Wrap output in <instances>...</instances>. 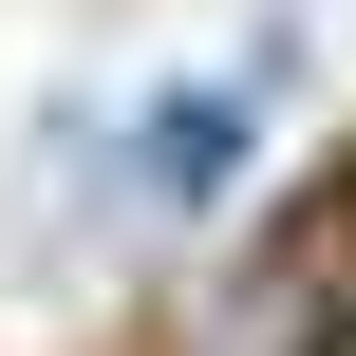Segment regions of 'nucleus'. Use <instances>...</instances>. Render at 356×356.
Masks as SVG:
<instances>
[{"instance_id": "f257e3e1", "label": "nucleus", "mask_w": 356, "mask_h": 356, "mask_svg": "<svg viewBox=\"0 0 356 356\" xmlns=\"http://www.w3.org/2000/svg\"><path fill=\"white\" fill-rule=\"evenodd\" d=\"M319 300H338V282H319V244H263V263L225 282V319H207L188 356H300V338H319Z\"/></svg>"}, {"instance_id": "f03ea898", "label": "nucleus", "mask_w": 356, "mask_h": 356, "mask_svg": "<svg viewBox=\"0 0 356 356\" xmlns=\"http://www.w3.org/2000/svg\"><path fill=\"white\" fill-rule=\"evenodd\" d=\"M131 169H150V207H207V188H225V169H244V94H169V113H150V150H131Z\"/></svg>"}]
</instances>
